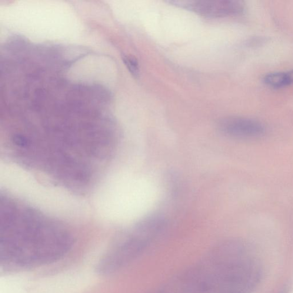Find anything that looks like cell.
<instances>
[{"label":"cell","mask_w":293,"mask_h":293,"mask_svg":"<svg viewBox=\"0 0 293 293\" xmlns=\"http://www.w3.org/2000/svg\"><path fill=\"white\" fill-rule=\"evenodd\" d=\"M73 244L71 233L61 223L6 196L1 201V268L21 271L53 264Z\"/></svg>","instance_id":"1"},{"label":"cell","mask_w":293,"mask_h":293,"mask_svg":"<svg viewBox=\"0 0 293 293\" xmlns=\"http://www.w3.org/2000/svg\"><path fill=\"white\" fill-rule=\"evenodd\" d=\"M175 4L191 10L197 14L209 18L235 16L244 12V2L236 0L172 1Z\"/></svg>","instance_id":"2"},{"label":"cell","mask_w":293,"mask_h":293,"mask_svg":"<svg viewBox=\"0 0 293 293\" xmlns=\"http://www.w3.org/2000/svg\"><path fill=\"white\" fill-rule=\"evenodd\" d=\"M218 127L224 134L236 138H257L266 132L265 126L261 122L242 117L223 119L219 122Z\"/></svg>","instance_id":"3"},{"label":"cell","mask_w":293,"mask_h":293,"mask_svg":"<svg viewBox=\"0 0 293 293\" xmlns=\"http://www.w3.org/2000/svg\"><path fill=\"white\" fill-rule=\"evenodd\" d=\"M264 82L273 88H281L293 84V71L270 73L265 76Z\"/></svg>","instance_id":"4"},{"label":"cell","mask_w":293,"mask_h":293,"mask_svg":"<svg viewBox=\"0 0 293 293\" xmlns=\"http://www.w3.org/2000/svg\"><path fill=\"white\" fill-rule=\"evenodd\" d=\"M123 61L126 68L135 78H138L139 75V65L138 60L134 56L129 55H123Z\"/></svg>","instance_id":"5"}]
</instances>
